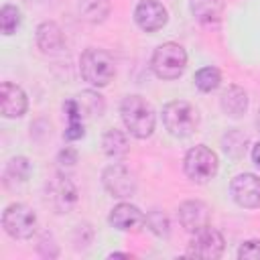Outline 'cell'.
Here are the masks:
<instances>
[{"instance_id": "8fae6325", "label": "cell", "mask_w": 260, "mask_h": 260, "mask_svg": "<svg viewBox=\"0 0 260 260\" xmlns=\"http://www.w3.org/2000/svg\"><path fill=\"white\" fill-rule=\"evenodd\" d=\"M134 20L142 30L156 32L167 24L169 14H167V8L158 0H142L134 8Z\"/></svg>"}, {"instance_id": "f1b7e54d", "label": "cell", "mask_w": 260, "mask_h": 260, "mask_svg": "<svg viewBox=\"0 0 260 260\" xmlns=\"http://www.w3.org/2000/svg\"><path fill=\"white\" fill-rule=\"evenodd\" d=\"M252 160H254V165L260 169V142H256V144L252 146Z\"/></svg>"}, {"instance_id": "ba28073f", "label": "cell", "mask_w": 260, "mask_h": 260, "mask_svg": "<svg viewBox=\"0 0 260 260\" xmlns=\"http://www.w3.org/2000/svg\"><path fill=\"white\" fill-rule=\"evenodd\" d=\"M102 183L106 191L116 199H128L136 193V175L120 162H114L104 169Z\"/></svg>"}, {"instance_id": "7402d4cb", "label": "cell", "mask_w": 260, "mask_h": 260, "mask_svg": "<svg viewBox=\"0 0 260 260\" xmlns=\"http://www.w3.org/2000/svg\"><path fill=\"white\" fill-rule=\"evenodd\" d=\"M75 98H77V102H79V106H81L85 118H87V116H102L106 104H104V98H102L98 91L85 89V91H81V93L75 95Z\"/></svg>"}, {"instance_id": "4316f807", "label": "cell", "mask_w": 260, "mask_h": 260, "mask_svg": "<svg viewBox=\"0 0 260 260\" xmlns=\"http://www.w3.org/2000/svg\"><path fill=\"white\" fill-rule=\"evenodd\" d=\"M77 158H79V154H77V150H75V148H71V146L61 148V150H59V154H57V162H59L61 167H65V169L75 167Z\"/></svg>"}, {"instance_id": "2e32d148", "label": "cell", "mask_w": 260, "mask_h": 260, "mask_svg": "<svg viewBox=\"0 0 260 260\" xmlns=\"http://www.w3.org/2000/svg\"><path fill=\"white\" fill-rule=\"evenodd\" d=\"M219 106L225 116L230 118H240L248 110V93L240 85H228L219 98Z\"/></svg>"}, {"instance_id": "d6986e66", "label": "cell", "mask_w": 260, "mask_h": 260, "mask_svg": "<svg viewBox=\"0 0 260 260\" xmlns=\"http://www.w3.org/2000/svg\"><path fill=\"white\" fill-rule=\"evenodd\" d=\"M102 146H104V152L110 158H124L128 154V150H130V142H128L126 132H122L118 128H108L104 132Z\"/></svg>"}, {"instance_id": "ffe728a7", "label": "cell", "mask_w": 260, "mask_h": 260, "mask_svg": "<svg viewBox=\"0 0 260 260\" xmlns=\"http://www.w3.org/2000/svg\"><path fill=\"white\" fill-rule=\"evenodd\" d=\"M110 0H79L77 10H79V18L91 24H100L108 18L110 14Z\"/></svg>"}, {"instance_id": "5bb4252c", "label": "cell", "mask_w": 260, "mask_h": 260, "mask_svg": "<svg viewBox=\"0 0 260 260\" xmlns=\"http://www.w3.org/2000/svg\"><path fill=\"white\" fill-rule=\"evenodd\" d=\"M179 221L187 232L195 234L209 225V207L197 199L183 201L179 205Z\"/></svg>"}, {"instance_id": "8992f818", "label": "cell", "mask_w": 260, "mask_h": 260, "mask_svg": "<svg viewBox=\"0 0 260 260\" xmlns=\"http://www.w3.org/2000/svg\"><path fill=\"white\" fill-rule=\"evenodd\" d=\"M2 228L14 240H28L37 232V213L24 203H10L2 211Z\"/></svg>"}, {"instance_id": "5b68a950", "label": "cell", "mask_w": 260, "mask_h": 260, "mask_svg": "<svg viewBox=\"0 0 260 260\" xmlns=\"http://www.w3.org/2000/svg\"><path fill=\"white\" fill-rule=\"evenodd\" d=\"M183 169H185V175L193 183L203 185L217 175L219 160L211 148H207L205 144H197V146L187 150L185 160H183Z\"/></svg>"}, {"instance_id": "4fadbf2b", "label": "cell", "mask_w": 260, "mask_h": 260, "mask_svg": "<svg viewBox=\"0 0 260 260\" xmlns=\"http://www.w3.org/2000/svg\"><path fill=\"white\" fill-rule=\"evenodd\" d=\"M110 225L120 230V232H138L144 221H146V215L132 203H118L114 205V209L110 211V217H108Z\"/></svg>"}, {"instance_id": "277c9868", "label": "cell", "mask_w": 260, "mask_h": 260, "mask_svg": "<svg viewBox=\"0 0 260 260\" xmlns=\"http://www.w3.org/2000/svg\"><path fill=\"white\" fill-rule=\"evenodd\" d=\"M162 124L167 132L175 138H187L191 136L199 126V114L197 110L183 100L169 102L162 108Z\"/></svg>"}, {"instance_id": "ac0fdd59", "label": "cell", "mask_w": 260, "mask_h": 260, "mask_svg": "<svg viewBox=\"0 0 260 260\" xmlns=\"http://www.w3.org/2000/svg\"><path fill=\"white\" fill-rule=\"evenodd\" d=\"M189 10L201 24H215L223 12V0H189Z\"/></svg>"}, {"instance_id": "4dcf8cb0", "label": "cell", "mask_w": 260, "mask_h": 260, "mask_svg": "<svg viewBox=\"0 0 260 260\" xmlns=\"http://www.w3.org/2000/svg\"><path fill=\"white\" fill-rule=\"evenodd\" d=\"M256 124H258V128H260V116H258V120H256Z\"/></svg>"}, {"instance_id": "603a6c76", "label": "cell", "mask_w": 260, "mask_h": 260, "mask_svg": "<svg viewBox=\"0 0 260 260\" xmlns=\"http://www.w3.org/2000/svg\"><path fill=\"white\" fill-rule=\"evenodd\" d=\"M246 144H248V136L242 134V132L236 130V128H232V130L223 136V150H225V154H230L232 158L244 156Z\"/></svg>"}, {"instance_id": "52a82bcc", "label": "cell", "mask_w": 260, "mask_h": 260, "mask_svg": "<svg viewBox=\"0 0 260 260\" xmlns=\"http://www.w3.org/2000/svg\"><path fill=\"white\" fill-rule=\"evenodd\" d=\"M45 197H47V203L57 213H67L77 203V187L67 175L57 173L53 179L47 181Z\"/></svg>"}, {"instance_id": "7a4b0ae2", "label": "cell", "mask_w": 260, "mask_h": 260, "mask_svg": "<svg viewBox=\"0 0 260 260\" xmlns=\"http://www.w3.org/2000/svg\"><path fill=\"white\" fill-rule=\"evenodd\" d=\"M79 73L93 87H106L116 75V63L104 49L89 47L79 57Z\"/></svg>"}, {"instance_id": "cb8c5ba5", "label": "cell", "mask_w": 260, "mask_h": 260, "mask_svg": "<svg viewBox=\"0 0 260 260\" xmlns=\"http://www.w3.org/2000/svg\"><path fill=\"white\" fill-rule=\"evenodd\" d=\"M20 22H22L20 10L16 6H12V4H4L2 10H0V28H2V32L6 37L14 35L16 28L20 26Z\"/></svg>"}, {"instance_id": "6da1fadb", "label": "cell", "mask_w": 260, "mask_h": 260, "mask_svg": "<svg viewBox=\"0 0 260 260\" xmlns=\"http://www.w3.org/2000/svg\"><path fill=\"white\" fill-rule=\"evenodd\" d=\"M120 116L122 122L126 126V130L134 136V138H148L154 132V124H156V116L152 106L138 93H130L122 100L120 104Z\"/></svg>"}, {"instance_id": "7c38bea8", "label": "cell", "mask_w": 260, "mask_h": 260, "mask_svg": "<svg viewBox=\"0 0 260 260\" xmlns=\"http://www.w3.org/2000/svg\"><path fill=\"white\" fill-rule=\"evenodd\" d=\"M28 100L20 85L4 81L0 85V110L4 118H20L26 114Z\"/></svg>"}, {"instance_id": "484cf974", "label": "cell", "mask_w": 260, "mask_h": 260, "mask_svg": "<svg viewBox=\"0 0 260 260\" xmlns=\"http://www.w3.org/2000/svg\"><path fill=\"white\" fill-rule=\"evenodd\" d=\"M240 260H260V240H246L238 250Z\"/></svg>"}, {"instance_id": "f546056e", "label": "cell", "mask_w": 260, "mask_h": 260, "mask_svg": "<svg viewBox=\"0 0 260 260\" xmlns=\"http://www.w3.org/2000/svg\"><path fill=\"white\" fill-rule=\"evenodd\" d=\"M110 258H130V254H126V252H112V254H108Z\"/></svg>"}, {"instance_id": "9c48e42d", "label": "cell", "mask_w": 260, "mask_h": 260, "mask_svg": "<svg viewBox=\"0 0 260 260\" xmlns=\"http://www.w3.org/2000/svg\"><path fill=\"white\" fill-rule=\"evenodd\" d=\"M223 246H225L223 236L217 230H213L211 225H207V228L193 234V238L189 242L187 256L213 260V258H219L223 254Z\"/></svg>"}, {"instance_id": "e0dca14e", "label": "cell", "mask_w": 260, "mask_h": 260, "mask_svg": "<svg viewBox=\"0 0 260 260\" xmlns=\"http://www.w3.org/2000/svg\"><path fill=\"white\" fill-rule=\"evenodd\" d=\"M30 173H32V167H30V160L26 156H12L4 167V175H2L4 187L16 189V185L28 181Z\"/></svg>"}, {"instance_id": "83f0119b", "label": "cell", "mask_w": 260, "mask_h": 260, "mask_svg": "<svg viewBox=\"0 0 260 260\" xmlns=\"http://www.w3.org/2000/svg\"><path fill=\"white\" fill-rule=\"evenodd\" d=\"M83 134H85L83 122H67V128L63 132L65 140H79V138H83Z\"/></svg>"}, {"instance_id": "9a60e30c", "label": "cell", "mask_w": 260, "mask_h": 260, "mask_svg": "<svg viewBox=\"0 0 260 260\" xmlns=\"http://www.w3.org/2000/svg\"><path fill=\"white\" fill-rule=\"evenodd\" d=\"M37 47L43 51V53H59L63 47H65V35L61 30V26L53 20H45L37 26Z\"/></svg>"}, {"instance_id": "d4e9b609", "label": "cell", "mask_w": 260, "mask_h": 260, "mask_svg": "<svg viewBox=\"0 0 260 260\" xmlns=\"http://www.w3.org/2000/svg\"><path fill=\"white\" fill-rule=\"evenodd\" d=\"M144 225H146L154 236H158V238H167V236H169V217H167L162 211H158V209H150V211L146 213Z\"/></svg>"}, {"instance_id": "30bf717a", "label": "cell", "mask_w": 260, "mask_h": 260, "mask_svg": "<svg viewBox=\"0 0 260 260\" xmlns=\"http://www.w3.org/2000/svg\"><path fill=\"white\" fill-rule=\"evenodd\" d=\"M232 199L244 209L260 207V177L254 173H240L230 183Z\"/></svg>"}, {"instance_id": "44dd1931", "label": "cell", "mask_w": 260, "mask_h": 260, "mask_svg": "<svg viewBox=\"0 0 260 260\" xmlns=\"http://www.w3.org/2000/svg\"><path fill=\"white\" fill-rule=\"evenodd\" d=\"M193 81H195V87H197L199 91L209 93V91H215V89L219 87V83H221V73H219L217 67H211V65H209V67H201V69L195 73Z\"/></svg>"}, {"instance_id": "3957f363", "label": "cell", "mask_w": 260, "mask_h": 260, "mask_svg": "<svg viewBox=\"0 0 260 260\" xmlns=\"http://www.w3.org/2000/svg\"><path fill=\"white\" fill-rule=\"evenodd\" d=\"M187 67V53L179 43H162L150 57V69L158 79H179Z\"/></svg>"}]
</instances>
